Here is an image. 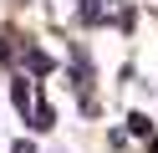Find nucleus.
Wrapping results in <instances>:
<instances>
[{
    "label": "nucleus",
    "mask_w": 158,
    "mask_h": 153,
    "mask_svg": "<svg viewBox=\"0 0 158 153\" xmlns=\"http://www.w3.org/2000/svg\"><path fill=\"white\" fill-rule=\"evenodd\" d=\"M10 97H15V107L26 112V107H31V102H36V92H31V82L21 77V82H15V87H10Z\"/></svg>",
    "instance_id": "f257e3e1"
},
{
    "label": "nucleus",
    "mask_w": 158,
    "mask_h": 153,
    "mask_svg": "<svg viewBox=\"0 0 158 153\" xmlns=\"http://www.w3.org/2000/svg\"><path fill=\"white\" fill-rule=\"evenodd\" d=\"M36 128H41V133H46V128H56V112L46 107V102H36Z\"/></svg>",
    "instance_id": "f03ea898"
},
{
    "label": "nucleus",
    "mask_w": 158,
    "mask_h": 153,
    "mask_svg": "<svg viewBox=\"0 0 158 153\" xmlns=\"http://www.w3.org/2000/svg\"><path fill=\"white\" fill-rule=\"evenodd\" d=\"M127 128H133L138 138H148V117H143V112H133V117H127Z\"/></svg>",
    "instance_id": "7ed1b4c3"
},
{
    "label": "nucleus",
    "mask_w": 158,
    "mask_h": 153,
    "mask_svg": "<svg viewBox=\"0 0 158 153\" xmlns=\"http://www.w3.org/2000/svg\"><path fill=\"white\" fill-rule=\"evenodd\" d=\"M31 71H51V56L46 51H31Z\"/></svg>",
    "instance_id": "20e7f679"
},
{
    "label": "nucleus",
    "mask_w": 158,
    "mask_h": 153,
    "mask_svg": "<svg viewBox=\"0 0 158 153\" xmlns=\"http://www.w3.org/2000/svg\"><path fill=\"white\" fill-rule=\"evenodd\" d=\"M10 153H36V148H31V143H26V138H21V143H15V148H10Z\"/></svg>",
    "instance_id": "39448f33"
},
{
    "label": "nucleus",
    "mask_w": 158,
    "mask_h": 153,
    "mask_svg": "<svg viewBox=\"0 0 158 153\" xmlns=\"http://www.w3.org/2000/svg\"><path fill=\"white\" fill-rule=\"evenodd\" d=\"M5 61H10V46H5V41H0V66H5Z\"/></svg>",
    "instance_id": "423d86ee"
}]
</instances>
